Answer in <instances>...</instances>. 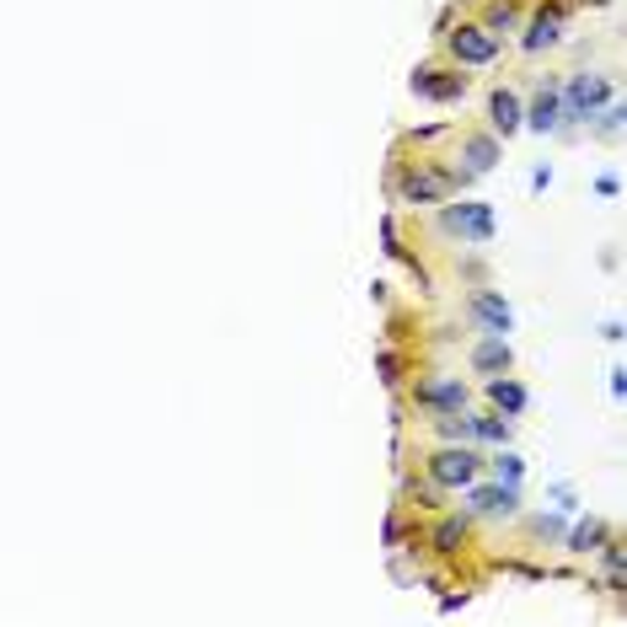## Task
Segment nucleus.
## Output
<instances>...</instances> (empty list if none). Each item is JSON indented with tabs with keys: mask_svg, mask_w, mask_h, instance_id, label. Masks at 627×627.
Wrapping results in <instances>:
<instances>
[{
	"mask_svg": "<svg viewBox=\"0 0 627 627\" xmlns=\"http://www.w3.org/2000/svg\"><path fill=\"white\" fill-rule=\"evenodd\" d=\"M434 38H440L434 54H445V59H451V65H461V70H493V65L504 59V38H493V33L482 27L467 5H451V11L440 16Z\"/></svg>",
	"mask_w": 627,
	"mask_h": 627,
	"instance_id": "obj_2",
	"label": "nucleus"
},
{
	"mask_svg": "<svg viewBox=\"0 0 627 627\" xmlns=\"http://www.w3.org/2000/svg\"><path fill=\"white\" fill-rule=\"evenodd\" d=\"M482 129L499 135V140H515L526 129V102H521V81L499 76L482 87Z\"/></svg>",
	"mask_w": 627,
	"mask_h": 627,
	"instance_id": "obj_9",
	"label": "nucleus"
},
{
	"mask_svg": "<svg viewBox=\"0 0 627 627\" xmlns=\"http://www.w3.org/2000/svg\"><path fill=\"white\" fill-rule=\"evenodd\" d=\"M467 424H472V445H488V451L515 440V419H504L493 408H467Z\"/></svg>",
	"mask_w": 627,
	"mask_h": 627,
	"instance_id": "obj_18",
	"label": "nucleus"
},
{
	"mask_svg": "<svg viewBox=\"0 0 627 627\" xmlns=\"http://www.w3.org/2000/svg\"><path fill=\"white\" fill-rule=\"evenodd\" d=\"M376 371H381V381L391 386V391H402V381H408V360H402V349H381V354H376Z\"/></svg>",
	"mask_w": 627,
	"mask_h": 627,
	"instance_id": "obj_20",
	"label": "nucleus"
},
{
	"mask_svg": "<svg viewBox=\"0 0 627 627\" xmlns=\"http://www.w3.org/2000/svg\"><path fill=\"white\" fill-rule=\"evenodd\" d=\"M408 92L419 96V102H430V107H456V102H467V96H472V70L451 65L445 54H430V59H419V65H413Z\"/></svg>",
	"mask_w": 627,
	"mask_h": 627,
	"instance_id": "obj_7",
	"label": "nucleus"
},
{
	"mask_svg": "<svg viewBox=\"0 0 627 627\" xmlns=\"http://www.w3.org/2000/svg\"><path fill=\"white\" fill-rule=\"evenodd\" d=\"M482 408H493V413H504V419H521L531 408V386L515 376V371H504V376H488L482 381Z\"/></svg>",
	"mask_w": 627,
	"mask_h": 627,
	"instance_id": "obj_15",
	"label": "nucleus"
},
{
	"mask_svg": "<svg viewBox=\"0 0 627 627\" xmlns=\"http://www.w3.org/2000/svg\"><path fill=\"white\" fill-rule=\"evenodd\" d=\"M402 402L419 413V419H434V413H461V408H472L478 402V391L472 381L461 376V371H408V381H402Z\"/></svg>",
	"mask_w": 627,
	"mask_h": 627,
	"instance_id": "obj_4",
	"label": "nucleus"
},
{
	"mask_svg": "<svg viewBox=\"0 0 627 627\" xmlns=\"http://www.w3.org/2000/svg\"><path fill=\"white\" fill-rule=\"evenodd\" d=\"M478 178L451 156V129H424V135H397L391 161H386V193L402 209H434Z\"/></svg>",
	"mask_w": 627,
	"mask_h": 627,
	"instance_id": "obj_1",
	"label": "nucleus"
},
{
	"mask_svg": "<svg viewBox=\"0 0 627 627\" xmlns=\"http://www.w3.org/2000/svg\"><path fill=\"white\" fill-rule=\"evenodd\" d=\"M521 102H526V129L536 135H563V96H558V76L536 70L531 81H521Z\"/></svg>",
	"mask_w": 627,
	"mask_h": 627,
	"instance_id": "obj_11",
	"label": "nucleus"
},
{
	"mask_svg": "<svg viewBox=\"0 0 627 627\" xmlns=\"http://www.w3.org/2000/svg\"><path fill=\"white\" fill-rule=\"evenodd\" d=\"M584 129H590V140H606V145L623 140V129H627V102H623V96H612V102H606V107H601V113H595Z\"/></svg>",
	"mask_w": 627,
	"mask_h": 627,
	"instance_id": "obj_19",
	"label": "nucleus"
},
{
	"mask_svg": "<svg viewBox=\"0 0 627 627\" xmlns=\"http://www.w3.org/2000/svg\"><path fill=\"white\" fill-rule=\"evenodd\" d=\"M612 521H601V515H584V521H574V526L563 531V542H558V547H563V552H569V558H595V552H601V547H606V536H612Z\"/></svg>",
	"mask_w": 627,
	"mask_h": 627,
	"instance_id": "obj_17",
	"label": "nucleus"
},
{
	"mask_svg": "<svg viewBox=\"0 0 627 627\" xmlns=\"http://www.w3.org/2000/svg\"><path fill=\"white\" fill-rule=\"evenodd\" d=\"M451 156H456L472 178H488V172L499 167V156H504V140L488 135L482 124H467V129H451Z\"/></svg>",
	"mask_w": 627,
	"mask_h": 627,
	"instance_id": "obj_13",
	"label": "nucleus"
},
{
	"mask_svg": "<svg viewBox=\"0 0 627 627\" xmlns=\"http://www.w3.org/2000/svg\"><path fill=\"white\" fill-rule=\"evenodd\" d=\"M467 11L478 16L482 27L493 33V38H515V27H521V16H526V0H467Z\"/></svg>",
	"mask_w": 627,
	"mask_h": 627,
	"instance_id": "obj_16",
	"label": "nucleus"
},
{
	"mask_svg": "<svg viewBox=\"0 0 627 627\" xmlns=\"http://www.w3.org/2000/svg\"><path fill=\"white\" fill-rule=\"evenodd\" d=\"M461 493H467V504H461V510H467L472 521H515V515H521V504H526L521 482H499V478H488V472H482L478 482H467Z\"/></svg>",
	"mask_w": 627,
	"mask_h": 627,
	"instance_id": "obj_10",
	"label": "nucleus"
},
{
	"mask_svg": "<svg viewBox=\"0 0 627 627\" xmlns=\"http://www.w3.org/2000/svg\"><path fill=\"white\" fill-rule=\"evenodd\" d=\"M569 27H574V0H526V16L515 27V44L526 59H547L569 44Z\"/></svg>",
	"mask_w": 627,
	"mask_h": 627,
	"instance_id": "obj_5",
	"label": "nucleus"
},
{
	"mask_svg": "<svg viewBox=\"0 0 627 627\" xmlns=\"http://www.w3.org/2000/svg\"><path fill=\"white\" fill-rule=\"evenodd\" d=\"M558 96H563V129H584L612 96H623V92H617V76L612 70L579 65L574 76H558Z\"/></svg>",
	"mask_w": 627,
	"mask_h": 627,
	"instance_id": "obj_6",
	"label": "nucleus"
},
{
	"mask_svg": "<svg viewBox=\"0 0 627 627\" xmlns=\"http://www.w3.org/2000/svg\"><path fill=\"white\" fill-rule=\"evenodd\" d=\"M467 328H472V333H499V338L515 333V306L504 300V289L499 285L467 289Z\"/></svg>",
	"mask_w": 627,
	"mask_h": 627,
	"instance_id": "obj_12",
	"label": "nucleus"
},
{
	"mask_svg": "<svg viewBox=\"0 0 627 627\" xmlns=\"http://www.w3.org/2000/svg\"><path fill=\"white\" fill-rule=\"evenodd\" d=\"M467 371L472 376H504V371H515V343L499 333H472L467 338Z\"/></svg>",
	"mask_w": 627,
	"mask_h": 627,
	"instance_id": "obj_14",
	"label": "nucleus"
},
{
	"mask_svg": "<svg viewBox=\"0 0 627 627\" xmlns=\"http://www.w3.org/2000/svg\"><path fill=\"white\" fill-rule=\"evenodd\" d=\"M434 231L440 237H451L456 247H493L499 237V215H493V204H482V198H461V204H434Z\"/></svg>",
	"mask_w": 627,
	"mask_h": 627,
	"instance_id": "obj_8",
	"label": "nucleus"
},
{
	"mask_svg": "<svg viewBox=\"0 0 627 627\" xmlns=\"http://www.w3.org/2000/svg\"><path fill=\"white\" fill-rule=\"evenodd\" d=\"M413 461L434 493H461L467 482L482 478V445H467V440H424Z\"/></svg>",
	"mask_w": 627,
	"mask_h": 627,
	"instance_id": "obj_3",
	"label": "nucleus"
}]
</instances>
